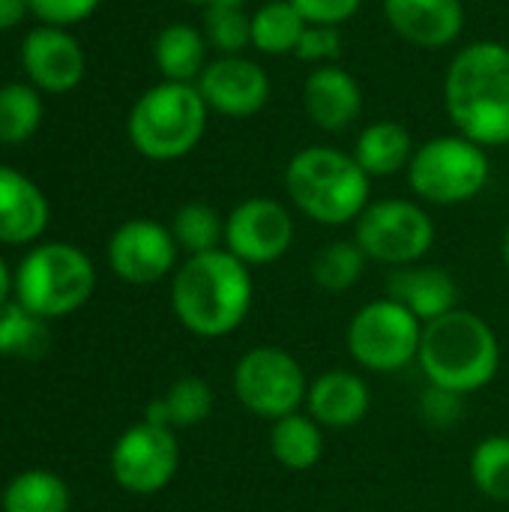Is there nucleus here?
I'll return each mask as SVG.
<instances>
[{"mask_svg":"<svg viewBox=\"0 0 509 512\" xmlns=\"http://www.w3.org/2000/svg\"><path fill=\"white\" fill-rule=\"evenodd\" d=\"M72 495L63 477L51 471H24L3 489V512H69Z\"/></svg>","mask_w":509,"mask_h":512,"instance_id":"26","label":"nucleus"},{"mask_svg":"<svg viewBox=\"0 0 509 512\" xmlns=\"http://www.w3.org/2000/svg\"><path fill=\"white\" fill-rule=\"evenodd\" d=\"M417 363L432 387L471 396L495 381L501 369V342L486 318L453 309L444 318L423 324Z\"/></svg>","mask_w":509,"mask_h":512,"instance_id":"4","label":"nucleus"},{"mask_svg":"<svg viewBox=\"0 0 509 512\" xmlns=\"http://www.w3.org/2000/svg\"><path fill=\"white\" fill-rule=\"evenodd\" d=\"M21 69L39 93H72L87 75V54L66 27L36 24L21 39Z\"/></svg>","mask_w":509,"mask_h":512,"instance_id":"15","label":"nucleus"},{"mask_svg":"<svg viewBox=\"0 0 509 512\" xmlns=\"http://www.w3.org/2000/svg\"><path fill=\"white\" fill-rule=\"evenodd\" d=\"M303 408L321 429H354L369 417L372 393L363 375L351 369H327L309 381Z\"/></svg>","mask_w":509,"mask_h":512,"instance_id":"18","label":"nucleus"},{"mask_svg":"<svg viewBox=\"0 0 509 512\" xmlns=\"http://www.w3.org/2000/svg\"><path fill=\"white\" fill-rule=\"evenodd\" d=\"M183 3H195V6H207L210 0H183Z\"/></svg>","mask_w":509,"mask_h":512,"instance_id":"40","label":"nucleus"},{"mask_svg":"<svg viewBox=\"0 0 509 512\" xmlns=\"http://www.w3.org/2000/svg\"><path fill=\"white\" fill-rule=\"evenodd\" d=\"M15 297V273L9 270V264L0 258V306L6 303V300H12Z\"/></svg>","mask_w":509,"mask_h":512,"instance_id":"38","label":"nucleus"},{"mask_svg":"<svg viewBox=\"0 0 509 512\" xmlns=\"http://www.w3.org/2000/svg\"><path fill=\"white\" fill-rule=\"evenodd\" d=\"M180 246L168 225L156 219H129L108 240V264L129 285H156L177 270Z\"/></svg>","mask_w":509,"mask_h":512,"instance_id":"13","label":"nucleus"},{"mask_svg":"<svg viewBox=\"0 0 509 512\" xmlns=\"http://www.w3.org/2000/svg\"><path fill=\"white\" fill-rule=\"evenodd\" d=\"M423 342V321L390 297L372 300L354 312L348 324L351 360L375 375H393L417 363Z\"/></svg>","mask_w":509,"mask_h":512,"instance_id":"8","label":"nucleus"},{"mask_svg":"<svg viewBox=\"0 0 509 512\" xmlns=\"http://www.w3.org/2000/svg\"><path fill=\"white\" fill-rule=\"evenodd\" d=\"M213 405H216L213 387L204 378L186 375L147 405L144 420L165 429H192L213 414Z\"/></svg>","mask_w":509,"mask_h":512,"instance_id":"23","label":"nucleus"},{"mask_svg":"<svg viewBox=\"0 0 509 512\" xmlns=\"http://www.w3.org/2000/svg\"><path fill=\"white\" fill-rule=\"evenodd\" d=\"M51 345L48 321L24 309L15 297L0 306V357H42Z\"/></svg>","mask_w":509,"mask_h":512,"instance_id":"28","label":"nucleus"},{"mask_svg":"<svg viewBox=\"0 0 509 512\" xmlns=\"http://www.w3.org/2000/svg\"><path fill=\"white\" fill-rule=\"evenodd\" d=\"M414 138L405 123L399 120H375L363 126V132L354 141L351 156L369 177H393L399 171H408L414 159Z\"/></svg>","mask_w":509,"mask_h":512,"instance_id":"22","label":"nucleus"},{"mask_svg":"<svg viewBox=\"0 0 509 512\" xmlns=\"http://www.w3.org/2000/svg\"><path fill=\"white\" fill-rule=\"evenodd\" d=\"M30 15V0H0V33L18 27Z\"/></svg>","mask_w":509,"mask_h":512,"instance_id":"37","label":"nucleus"},{"mask_svg":"<svg viewBox=\"0 0 509 512\" xmlns=\"http://www.w3.org/2000/svg\"><path fill=\"white\" fill-rule=\"evenodd\" d=\"M354 240L369 261L387 267L420 264L435 246V222L417 201L381 198L372 201L354 222Z\"/></svg>","mask_w":509,"mask_h":512,"instance_id":"10","label":"nucleus"},{"mask_svg":"<svg viewBox=\"0 0 509 512\" xmlns=\"http://www.w3.org/2000/svg\"><path fill=\"white\" fill-rule=\"evenodd\" d=\"M48 198L21 171L0 165V243L27 246L48 228Z\"/></svg>","mask_w":509,"mask_h":512,"instance_id":"20","label":"nucleus"},{"mask_svg":"<svg viewBox=\"0 0 509 512\" xmlns=\"http://www.w3.org/2000/svg\"><path fill=\"white\" fill-rule=\"evenodd\" d=\"M366 261L357 240H330L312 258V282L327 294H345L363 279Z\"/></svg>","mask_w":509,"mask_h":512,"instance_id":"30","label":"nucleus"},{"mask_svg":"<svg viewBox=\"0 0 509 512\" xmlns=\"http://www.w3.org/2000/svg\"><path fill=\"white\" fill-rule=\"evenodd\" d=\"M237 402L261 420H282L306 405L309 381L294 354L276 345H258L246 351L231 375Z\"/></svg>","mask_w":509,"mask_h":512,"instance_id":"9","label":"nucleus"},{"mask_svg":"<svg viewBox=\"0 0 509 512\" xmlns=\"http://www.w3.org/2000/svg\"><path fill=\"white\" fill-rule=\"evenodd\" d=\"M207 36L195 24L186 21H171L165 24L156 39H153V63L162 75V81H180V84H195L198 75L204 72L207 60Z\"/></svg>","mask_w":509,"mask_h":512,"instance_id":"21","label":"nucleus"},{"mask_svg":"<svg viewBox=\"0 0 509 512\" xmlns=\"http://www.w3.org/2000/svg\"><path fill=\"white\" fill-rule=\"evenodd\" d=\"M444 108L459 135L492 150L509 144V45H462L444 75Z\"/></svg>","mask_w":509,"mask_h":512,"instance_id":"1","label":"nucleus"},{"mask_svg":"<svg viewBox=\"0 0 509 512\" xmlns=\"http://www.w3.org/2000/svg\"><path fill=\"white\" fill-rule=\"evenodd\" d=\"M285 195L294 210L318 225H354L372 204V177L351 153L330 144H312L288 159Z\"/></svg>","mask_w":509,"mask_h":512,"instance_id":"3","label":"nucleus"},{"mask_svg":"<svg viewBox=\"0 0 509 512\" xmlns=\"http://www.w3.org/2000/svg\"><path fill=\"white\" fill-rule=\"evenodd\" d=\"M207 120L210 108L195 84L159 81L135 99L126 117V135L144 159L174 162L201 144Z\"/></svg>","mask_w":509,"mask_h":512,"instance_id":"5","label":"nucleus"},{"mask_svg":"<svg viewBox=\"0 0 509 512\" xmlns=\"http://www.w3.org/2000/svg\"><path fill=\"white\" fill-rule=\"evenodd\" d=\"M339 54H342V33L339 27H327V24H306L294 48V57L303 63H312V69L336 63Z\"/></svg>","mask_w":509,"mask_h":512,"instance_id":"33","label":"nucleus"},{"mask_svg":"<svg viewBox=\"0 0 509 512\" xmlns=\"http://www.w3.org/2000/svg\"><path fill=\"white\" fill-rule=\"evenodd\" d=\"M294 216L276 198H246L225 216V249L246 267H267L288 255Z\"/></svg>","mask_w":509,"mask_h":512,"instance_id":"12","label":"nucleus"},{"mask_svg":"<svg viewBox=\"0 0 509 512\" xmlns=\"http://www.w3.org/2000/svg\"><path fill=\"white\" fill-rule=\"evenodd\" d=\"M501 258H504V267H507L509 273V225L507 231H504V240H501Z\"/></svg>","mask_w":509,"mask_h":512,"instance_id":"39","label":"nucleus"},{"mask_svg":"<svg viewBox=\"0 0 509 512\" xmlns=\"http://www.w3.org/2000/svg\"><path fill=\"white\" fill-rule=\"evenodd\" d=\"M465 396L459 393H450L444 387H426L423 396H420V417L426 426L432 429H450L462 420V411H465Z\"/></svg>","mask_w":509,"mask_h":512,"instance_id":"34","label":"nucleus"},{"mask_svg":"<svg viewBox=\"0 0 509 512\" xmlns=\"http://www.w3.org/2000/svg\"><path fill=\"white\" fill-rule=\"evenodd\" d=\"M291 3L306 24H327V27H342L363 6V0H291Z\"/></svg>","mask_w":509,"mask_h":512,"instance_id":"36","label":"nucleus"},{"mask_svg":"<svg viewBox=\"0 0 509 512\" xmlns=\"http://www.w3.org/2000/svg\"><path fill=\"white\" fill-rule=\"evenodd\" d=\"M93 291L96 267L72 243H39L15 267V300L45 321L78 312Z\"/></svg>","mask_w":509,"mask_h":512,"instance_id":"6","label":"nucleus"},{"mask_svg":"<svg viewBox=\"0 0 509 512\" xmlns=\"http://www.w3.org/2000/svg\"><path fill=\"white\" fill-rule=\"evenodd\" d=\"M303 30L306 21L291 0H267L252 12V48L258 54L267 57L294 54Z\"/></svg>","mask_w":509,"mask_h":512,"instance_id":"25","label":"nucleus"},{"mask_svg":"<svg viewBox=\"0 0 509 512\" xmlns=\"http://www.w3.org/2000/svg\"><path fill=\"white\" fill-rule=\"evenodd\" d=\"M252 267L228 249L189 255L171 279V309L198 339H222L243 327L252 312Z\"/></svg>","mask_w":509,"mask_h":512,"instance_id":"2","label":"nucleus"},{"mask_svg":"<svg viewBox=\"0 0 509 512\" xmlns=\"http://www.w3.org/2000/svg\"><path fill=\"white\" fill-rule=\"evenodd\" d=\"M390 30L414 48H450L465 30L462 0H381Z\"/></svg>","mask_w":509,"mask_h":512,"instance_id":"16","label":"nucleus"},{"mask_svg":"<svg viewBox=\"0 0 509 512\" xmlns=\"http://www.w3.org/2000/svg\"><path fill=\"white\" fill-rule=\"evenodd\" d=\"M180 468V444L174 429L141 420L111 447V477L129 495H159Z\"/></svg>","mask_w":509,"mask_h":512,"instance_id":"11","label":"nucleus"},{"mask_svg":"<svg viewBox=\"0 0 509 512\" xmlns=\"http://www.w3.org/2000/svg\"><path fill=\"white\" fill-rule=\"evenodd\" d=\"M204 36L219 54H243L252 45V12L246 0H210L204 6Z\"/></svg>","mask_w":509,"mask_h":512,"instance_id":"31","label":"nucleus"},{"mask_svg":"<svg viewBox=\"0 0 509 512\" xmlns=\"http://www.w3.org/2000/svg\"><path fill=\"white\" fill-rule=\"evenodd\" d=\"M387 297L405 306L417 321L429 324L459 309V285L450 270L435 264L396 267L387 279Z\"/></svg>","mask_w":509,"mask_h":512,"instance_id":"19","label":"nucleus"},{"mask_svg":"<svg viewBox=\"0 0 509 512\" xmlns=\"http://www.w3.org/2000/svg\"><path fill=\"white\" fill-rule=\"evenodd\" d=\"M492 177L486 147L465 135H438L414 150L408 165V183L414 195L435 207H456L474 201Z\"/></svg>","mask_w":509,"mask_h":512,"instance_id":"7","label":"nucleus"},{"mask_svg":"<svg viewBox=\"0 0 509 512\" xmlns=\"http://www.w3.org/2000/svg\"><path fill=\"white\" fill-rule=\"evenodd\" d=\"M471 483L492 501H509V435H489L471 453Z\"/></svg>","mask_w":509,"mask_h":512,"instance_id":"32","label":"nucleus"},{"mask_svg":"<svg viewBox=\"0 0 509 512\" xmlns=\"http://www.w3.org/2000/svg\"><path fill=\"white\" fill-rule=\"evenodd\" d=\"M171 234L186 258L216 252L225 249V216H219V210L204 201H189L174 213Z\"/></svg>","mask_w":509,"mask_h":512,"instance_id":"29","label":"nucleus"},{"mask_svg":"<svg viewBox=\"0 0 509 512\" xmlns=\"http://www.w3.org/2000/svg\"><path fill=\"white\" fill-rule=\"evenodd\" d=\"M45 117L42 93L30 81H9L0 87V144L30 141Z\"/></svg>","mask_w":509,"mask_h":512,"instance_id":"27","label":"nucleus"},{"mask_svg":"<svg viewBox=\"0 0 509 512\" xmlns=\"http://www.w3.org/2000/svg\"><path fill=\"white\" fill-rule=\"evenodd\" d=\"M102 0H30V15L39 18V24L51 27H75L87 21Z\"/></svg>","mask_w":509,"mask_h":512,"instance_id":"35","label":"nucleus"},{"mask_svg":"<svg viewBox=\"0 0 509 512\" xmlns=\"http://www.w3.org/2000/svg\"><path fill=\"white\" fill-rule=\"evenodd\" d=\"M270 453L285 471H312L324 456V429L309 414H288L270 426Z\"/></svg>","mask_w":509,"mask_h":512,"instance_id":"24","label":"nucleus"},{"mask_svg":"<svg viewBox=\"0 0 509 512\" xmlns=\"http://www.w3.org/2000/svg\"><path fill=\"white\" fill-rule=\"evenodd\" d=\"M195 87L201 90L210 111L231 120L261 114L273 90L267 69L246 54H219L204 66Z\"/></svg>","mask_w":509,"mask_h":512,"instance_id":"14","label":"nucleus"},{"mask_svg":"<svg viewBox=\"0 0 509 512\" xmlns=\"http://www.w3.org/2000/svg\"><path fill=\"white\" fill-rule=\"evenodd\" d=\"M303 108L309 123L321 132H345L363 111V87L339 63L315 66L303 81Z\"/></svg>","mask_w":509,"mask_h":512,"instance_id":"17","label":"nucleus"}]
</instances>
